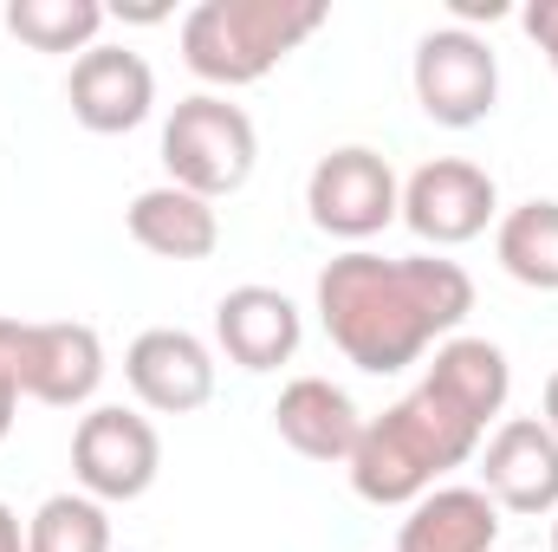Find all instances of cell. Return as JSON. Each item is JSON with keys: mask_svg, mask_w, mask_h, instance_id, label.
I'll return each instance as SVG.
<instances>
[{"mask_svg": "<svg viewBox=\"0 0 558 552\" xmlns=\"http://www.w3.org/2000/svg\"><path fill=\"white\" fill-rule=\"evenodd\" d=\"M0 20L33 52H92L111 13L98 0H7Z\"/></svg>", "mask_w": 558, "mask_h": 552, "instance_id": "ac0fdd59", "label": "cell"}, {"mask_svg": "<svg viewBox=\"0 0 558 552\" xmlns=\"http://www.w3.org/2000/svg\"><path fill=\"white\" fill-rule=\"evenodd\" d=\"M494 215H500V189L468 156H435L403 182V221L428 248H468L487 235Z\"/></svg>", "mask_w": 558, "mask_h": 552, "instance_id": "ba28073f", "label": "cell"}, {"mask_svg": "<svg viewBox=\"0 0 558 552\" xmlns=\"http://www.w3.org/2000/svg\"><path fill=\"white\" fill-rule=\"evenodd\" d=\"M513 397V364L494 338L454 332L435 345V364L403 404L364 416V435L351 448V488L371 507H416L441 475L468 468L487 442V422Z\"/></svg>", "mask_w": 558, "mask_h": 552, "instance_id": "6da1fadb", "label": "cell"}, {"mask_svg": "<svg viewBox=\"0 0 558 552\" xmlns=\"http://www.w3.org/2000/svg\"><path fill=\"white\" fill-rule=\"evenodd\" d=\"M20 404H26V391H20V319H0V442L13 435Z\"/></svg>", "mask_w": 558, "mask_h": 552, "instance_id": "ffe728a7", "label": "cell"}, {"mask_svg": "<svg viewBox=\"0 0 558 552\" xmlns=\"http://www.w3.org/2000/svg\"><path fill=\"white\" fill-rule=\"evenodd\" d=\"M312 299L344 364H357L364 377H397L461 332V319L474 312V279L461 261H435V254L390 261L351 248L318 274Z\"/></svg>", "mask_w": 558, "mask_h": 552, "instance_id": "7a4b0ae2", "label": "cell"}, {"mask_svg": "<svg viewBox=\"0 0 558 552\" xmlns=\"http://www.w3.org/2000/svg\"><path fill=\"white\" fill-rule=\"evenodd\" d=\"M494 254L520 286L558 292V202L553 195H533V202L507 208L500 228H494Z\"/></svg>", "mask_w": 558, "mask_h": 552, "instance_id": "e0dca14e", "label": "cell"}, {"mask_svg": "<svg viewBox=\"0 0 558 552\" xmlns=\"http://www.w3.org/2000/svg\"><path fill=\"white\" fill-rule=\"evenodd\" d=\"M553 552H558V514H553Z\"/></svg>", "mask_w": 558, "mask_h": 552, "instance_id": "cb8c5ba5", "label": "cell"}, {"mask_svg": "<svg viewBox=\"0 0 558 552\" xmlns=\"http://www.w3.org/2000/svg\"><path fill=\"white\" fill-rule=\"evenodd\" d=\"M65 105L92 137H124L156 111V72L131 46H92V52L72 59Z\"/></svg>", "mask_w": 558, "mask_h": 552, "instance_id": "7c38bea8", "label": "cell"}, {"mask_svg": "<svg viewBox=\"0 0 558 552\" xmlns=\"http://www.w3.org/2000/svg\"><path fill=\"white\" fill-rule=\"evenodd\" d=\"M410 85H416V105L428 124L474 131L500 105V59H494V46L474 26H435V33L416 39Z\"/></svg>", "mask_w": 558, "mask_h": 552, "instance_id": "8992f818", "label": "cell"}, {"mask_svg": "<svg viewBox=\"0 0 558 552\" xmlns=\"http://www.w3.org/2000/svg\"><path fill=\"white\" fill-rule=\"evenodd\" d=\"M325 20V0H202L182 13V65L228 98L286 65Z\"/></svg>", "mask_w": 558, "mask_h": 552, "instance_id": "3957f363", "label": "cell"}, {"mask_svg": "<svg viewBox=\"0 0 558 552\" xmlns=\"http://www.w3.org/2000/svg\"><path fill=\"white\" fill-rule=\"evenodd\" d=\"M520 26H526V39L546 52V65L558 72V0H533V7L520 13Z\"/></svg>", "mask_w": 558, "mask_h": 552, "instance_id": "44dd1931", "label": "cell"}, {"mask_svg": "<svg viewBox=\"0 0 558 552\" xmlns=\"http://www.w3.org/2000/svg\"><path fill=\"white\" fill-rule=\"evenodd\" d=\"M26 552H111V507L92 494H46L26 520Z\"/></svg>", "mask_w": 558, "mask_h": 552, "instance_id": "d6986e66", "label": "cell"}, {"mask_svg": "<svg viewBox=\"0 0 558 552\" xmlns=\"http://www.w3.org/2000/svg\"><path fill=\"white\" fill-rule=\"evenodd\" d=\"M0 552H26V527H20V514L0 501Z\"/></svg>", "mask_w": 558, "mask_h": 552, "instance_id": "7402d4cb", "label": "cell"}, {"mask_svg": "<svg viewBox=\"0 0 558 552\" xmlns=\"http://www.w3.org/2000/svg\"><path fill=\"white\" fill-rule=\"evenodd\" d=\"M162 475V435L156 422L124 404H92L72 429V481L78 494L118 507V501H143Z\"/></svg>", "mask_w": 558, "mask_h": 552, "instance_id": "52a82bcc", "label": "cell"}, {"mask_svg": "<svg viewBox=\"0 0 558 552\" xmlns=\"http://www.w3.org/2000/svg\"><path fill=\"white\" fill-rule=\"evenodd\" d=\"M124 228H131V241H137L143 254H156V261H208L215 248H221V215H215V202H202V195H189V189H175V182H156V189H143L137 202L124 208Z\"/></svg>", "mask_w": 558, "mask_h": 552, "instance_id": "9a60e30c", "label": "cell"}, {"mask_svg": "<svg viewBox=\"0 0 558 552\" xmlns=\"http://www.w3.org/2000/svg\"><path fill=\"white\" fill-rule=\"evenodd\" d=\"M481 494L500 514H526V520L558 514V435L539 416H507L481 442Z\"/></svg>", "mask_w": 558, "mask_h": 552, "instance_id": "8fae6325", "label": "cell"}, {"mask_svg": "<svg viewBox=\"0 0 558 552\" xmlns=\"http://www.w3.org/2000/svg\"><path fill=\"white\" fill-rule=\"evenodd\" d=\"M500 507L481 488H428L397 527V552H494Z\"/></svg>", "mask_w": 558, "mask_h": 552, "instance_id": "2e32d148", "label": "cell"}, {"mask_svg": "<svg viewBox=\"0 0 558 552\" xmlns=\"http://www.w3.org/2000/svg\"><path fill=\"white\" fill-rule=\"evenodd\" d=\"M539 410H546V416H539V422H546V429H553V435H558V371H553V377H546V404H539Z\"/></svg>", "mask_w": 558, "mask_h": 552, "instance_id": "603a6c76", "label": "cell"}, {"mask_svg": "<svg viewBox=\"0 0 558 552\" xmlns=\"http://www.w3.org/2000/svg\"><path fill=\"white\" fill-rule=\"evenodd\" d=\"M305 215H312L318 235L357 248V241L384 235V228L403 215V182H397V169H390L384 149H371V143H338V149H325V156L312 163V176H305Z\"/></svg>", "mask_w": 558, "mask_h": 552, "instance_id": "5b68a950", "label": "cell"}, {"mask_svg": "<svg viewBox=\"0 0 558 552\" xmlns=\"http://www.w3.org/2000/svg\"><path fill=\"white\" fill-rule=\"evenodd\" d=\"M124 384L143 410L189 416L215 404V345L182 325H149L124 351Z\"/></svg>", "mask_w": 558, "mask_h": 552, "instance_id": "30bf717a", "label": "cell"}, {"mask_svg": "<svg viewBox=\"0 0 558 552\" xmlns=\"http://www.w3.org/2000/svg\"><path fill=\"white\" fill-rule=\"evenodd\" d=\"M105 384V338L78 319H20V391L46 410H85Z\"/></svg>", "mask_w": 558, "mask_h": 552, "instance_id": "9c48e42d", "label": "cell"}, {"mask_svg": "<svg viewBox=\"0 0 558 552\" xmlns=\"http://www.w3.org/2000/svg\"><path fill=\"white\" fill-rule=\"evenodd\" d=\"M274 429L305 461H351V448L364 435V410L331 377H292L274 404Z\"/></svg>", "mask_w": 558, "mask_h": 552, "instance_id": "5bb4252c", "label": "cell"}, {"mask_svg": "<svg viewBox=\"0 0 558 552\" xmlns=\"http://www.w3.org/2000/svg\"><path fill=\"white\" fill-rule=\"evenodd\" d=\"M299 338H305V319H299V305L279 286H234L215 305V351L228 364L254 371V377L292 364L299 358Z\"/></svg>", "mask_w": 558, "mask_h": 552, "instance_id": "4fadbf2b", "label": "cell"}, {"mask_svg": "<svg viewBox=\"0 0 558 552\" xmlns=\"http://www.w3.org/2000/svg\"><path fill=\"white\" fill-rule=\"evenodd\" d=\"M260 163V131L241 105H228L221 92H195L169 111L162 124V169L175 189L202 195V202H221L234 189H247Z\"/></svg>", "mask_w": 558, "mask_h": 552, "instance_id": "277c9868", "label": "cell"}]
</instances>
